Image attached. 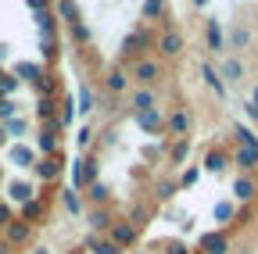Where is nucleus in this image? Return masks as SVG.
I'll use <instances>...</instances> for the list:
<instances>
[{
	"mask_svg": "<svg viewBox=\"0 0 258 254\" xmlns=\"http://www.w3.org/2000/svg\"><path fill=\"white\" fill-rule=\"evenodd\" d=\"M11 222H15V218H11V208L0 201V226H11Z\"/></svg>",
	"mask_w": 258,
	"mask_h": 254,
	"instance_id": "nucleus-41",
	"label": "nucleus"
},
{
	"mask_svg": "<svg viewBox=\"0 0 258 254\" xmlns=\"http://www.w3.org/2000/svg\"><path fill=\"white\" fill-rule=\"evenodd\" d=\"M244 108H247V115H251V118H258V108H254V104H251V101H247V104H244Z\"/></svg>",
	"mask_w": 258,
	"mask_h": 254,
	"instance_id": "nucleus-49",
	"label": "nucleus"
},
{
	"mask_svg": "<svg viewBox=\"0 0 258 254\" xmlns=\"http://www.w3.org/2000/svg\"><path fill=\"white\" fill-rule=\"evenodd\" d=\"M169 254H190V250H186L183 243H172V247H169Z\"/></svg>",
	"mask_w": 258,
	"mask_h": 254,
	"instance_id": "nucleus-48",
	"label": "nucleus"
},
{
	"mask_svg": "<svg viewBox=\"0 0 258 254\" xmlns=\"http://www.w3.org/2000/svg\"><path fill=\"white\" fill-rule=\"evenodd\" d=\"M86 247H90L93 254H118V243H111V236H108V240H101V236H86Z\"/></svg>",
	"mask_w": 258,
	"mask_h": 254,
	"instance_id": "nucleus-14",
	"label": "nucleus"
},
{
	"mask_svg": "<svg viewBox=\"0 0 258 254\" xmlns=\"http://www.w3.org/2000/svg\"><path fill=\"white\" fill-rule=\"evenodd\" d=\"M25 240H29V222L15 218L11 226H8V243H25Z\"/></svg>",
	"mask_w": 258,
	"mask_h": 254,
	"instance_id": "nucleus-13",
	"label": "nucleus"
},
{
	"mask_svg": "<svg viewBox=\"0 0 258 254\" xmlns=\"http://www.w3.org/2000/svg\"><path fill=\"white\" fill-rule=\"evenodd\" d=\"M133 240H137V226H133V222H111V243L129 247Z\"/></svg>",
	"mask_w": 258,
	"mask_h": 254,
	"instance_id": "nucleus-2",
	"label": "nucleus"
},
{
	"mask_svg": "<svg viewBox=\"0 0 258 254\" xmlns=\"http://www.w3.org/2000/svg\"><path fill=\"white\" fill-rule=\"evenodd\" d=\"M57 172H61V161H57L54 154L47 157V161H40V165H36V176H40V179H57Z\"/></svg>",
	"mask_w": 258,
	"mask_h": 254,
	"instance_id": "nucleus-19",
	"label": "nucleus"
},
{
	"mask_svg": "<svg viewBox=\"0 0 258 254\" xmlns=\"http://www.w3.org/2000/svg\"><path fill=\"white\" fill-rule=\"evenodd\" d=\"M247 40H251L247 29H233V36H230V43H233V47H247Z\"/></svg>",
	"mask_w": 258,
	"mask_h": 254,
	"instance_id": "nucleus-37",
	"label": "nucleus"
},
{
	"mask_svg": "<svg viewBox=\"0 0 258 254\" xmlns=\"http://www.w3.org/2000/svg\"><path fill=\"white\" fill-rule=\"evenodd\" d=\"M43 201H29V204H22V222H29V226H32V222H40L43 218Z\"/></svg>",
	"mask_w": 258,
	"mask_h": 254,
	"instance_id": "nucleus-15",
	"label": "nucleus"
},
{
	"mask_svg": "<svg viewBox=\"0 0 258 254\" xmlns=\"http://www.w3.org/2000/svg\"><path fill=\"white\" fill-rule=\"evenodd\" d=\"M90 136H93V133H90V125H83L79 136H76V143H79V147H86V143H90Z\"/></svg>",
	"mask_w": 258,
	"mask_h": 254,
	"instance_id": "nucleus-43",
	"label": "nucleus"
},
{
	"mask_svg": "<svg viewBox=\"0 0 258 254\" xmlns=\"http://www.w3.org/2000/svg\"><path fill=\"white\" fill-rule=\"evenodd\" d=\"M0 90L11 93V90H15V79H11V75H0Z\"/></svg>",
	"mask_w": 258,
	"mask_h": 254,
	"instance_id": "nucleus-46",
	"label": "nucleus"
},
{
	"mask_svg": "<svg viewBox=\"0 0 258 254\" xmlns=\"http://www.w3.org/2000/svg\"><path fill=\"white\" fill-rule=\"evenodd\" d=\"M233 165H237V168H244V172H254V168H258V150L237 147V154H233Z\"/></svg>",
	"mask_w": 258,
	"mask_h": 254,
	"instance_id": "nucleus-9",
	"label": "nucleus"
},
{
	"mask_svg": "<svg viewBox=\"0 0 258 254\" xmlns=\"http://www.w3.org/2000/svg\"><path fill=\"white\" fill-rule=\"evenodd\" d=\"M72 254H86V250H72Z\"/></svg>",
	"mask_w": 258,
	"mask_h": 254,
	"instance_id": "nucleus-54",
	"label": "nucleus"
},
{
	"mask_svg": "<svg viewBox=\"0 0 258 254\" xmlns=\"http://www.w3.org/2000/svg\"><path fill=\"white\" fill-rule=\"evenodd\" d=\"M69 29H72V40H76V43H90V29H86L83 22H76V25H69Z\"/></svg>",
	"mask_w": 258,
	"mask_h": 254,
	"instance_id": "nucleus-34",
	"label": "nucleus"
},
{
	"mask_svg": "<svg viewBox=\"0 0 258 254\" xmlns=\"http://www.w3.org/2000/svg\"><path fill=\"white\" fill-rule=\"evenodd\" d=\"M125 86H129V79H125L118 68H115V72H108V90H111V93H122Z\"/></svg>",
	"mask_w": 258,
	"mask_h": 254,
	"instance_id": "nucleus-27",
	"label": "nucleus"
},
{
	"mask_svg": "<svg viewBox=\"0 0 258 254\" xmlns=\"http://www.w3.org/2000/svg\"><path fill=\"white\" fill-rule=\"evenodd\" d=\"M36 254H50V250H47V247H36Z\"/></svg>",
	"mask_w": 258,
	"mask_h": 254,
	"instance_id": "nucleus-51",
	"label": "nucleus"
},
{
	"mask_svg": "<svg viewBox=\"0 0 258 254\" xmlns=\"http://www.w3.org/2000/svg\"><path fill=\"white\" fill-rule=\"evenodd\" d=\"M133 75H137V82H144V86H147V82H154V79L161 75V68L154 65V61H147V57H140V61H137V65H133Z\"/></svg>",
	"mask_w": 258,
	"mask_h": 254,
	"instance_id": "nucleus-5",
	"label": "nucleus"
},
{
	"mask_svg": "<svg viewBox=\"0 0 258 254\" xmlns=\"http://www.w3.org/2000/svg\"><path fill=\"white\" fill-rule=\"evenodd\" d=\"M165 125H169L176 136H186V133H190V115H186V111H172Z\"/></svg>",
	"mask_w": 258,
	"mask_h": 254,
	"instance_id": "nucleus-11",
	"label": "nucleus"
},
{
	"mask_svg": "<svg viewBox=\"0 0 258 254\" xmlns=\"http://www.w3.org/2000/svg\"><path fill=\"white\" fill-rule=\"evenodd\" d=\"M61 201H64V208H69V215H79V211H83V204H79V194H76V190H64Z\"/></svg>",
	"mask_w": 258,
	"mask_h": 254,
	"instance_id": "nucleus-26",
	"label": "nucleus"
},
{
	"mask_svg": "<svg viewBox=\"0 0 258 254\" xmlns=\"http://www.w3.org/2000/svg\"><path fill=\"white\" fill-rule=\"evenodd\" d=\"M222 165H226V157H222V154H219V150H212V154H208V157H205V168H208V172H219V168H222Z\"/></svg>",
	"mask_w": 258,
	"mask_h": 254,
	"instance_id": "nucleus-33",
	"label": "nucleus"
},
{
	"mask_svg": "<svg viewBox=\"0 0 258 254\" xmlns=\"http://www.w3.org/2000/svg\"><path fill=\"white\" fill-rule=\"evenodd\" d=\"M133 108H137V115H140V111H151V108H154V93H151V90H137V93H133Z\"/></svg>",
	"mask_w": 258,
	"mask_h": 254,
	"instance_id": "nucleus-22",
	"label": "nucleus"
},
{
	"mask_svg": "<svg viewBox=\"0 0 258 254\" xmlns=\"http://www.w3.org/2000/svg\"><path fill=\"white\" fill-rule=\"evenodd\" d=\"M90 197H93L97 204H104V201H108V186H104V183H93V186H90Z\"/></svg>",
	"mask_w": 258,
	"mask_h": 254,
	"instance_id": "nucleus-36",
	"label": "nucleus"
},
{
	"mask_svg": "<svg viewBox=\"0 0 258 254\" xmlns=\"http://www.w3.org/2000/svg\"><path fill=\"white\" fill-rule=\"evenodd\" d=\"M76 104H79L76 111H93V90L90 86H79V101Z\"/></svg>",
	"mask_w": 258,
	"mask_h": 254,
	"instance_id": "nucleus-29",
	"label": "nucleus"
},
{
	"mask_svg": "<svg viewBox=\"0 0 258 254\" xmlns=\"http://www.w3.org/2000/svg\"><path fill=\"white\" fill-rule=\"evenodd\" d=\"M90 229H93V233L111 229V218H108V211H101V208H97V211H90Z\"/></svg>",
	"mask_w": 258,
	"mask_h": 254,
	"instance_id": "nucleus-23",
	"label": "nucleus"
},
{
	"mask_svg": "<svg viewBox=\"0 0 258 254\" xmlns=\"http://www.w3.org/2000/svg\"><path fill=\"white\" fill-rule=\"evenodd\" d=\"M29 8L40 15V11H47V8H50V0H29Z\"/></svg>",
	"mask_w": 258,
	"mask_h": 254,
	"instance_id": "nucleus-45",
	"label": "nucleus"
},
{
	"mask_svg": "<svg viewBox=\"0 0 258 254\" xmlns=\"http://www.w3.org/2000/svg\"><path fill=\"white\" fill-rule=\"evenodd\" d=\"M72 183H76V190L97 183V161H93V157H79V161L72 165Z\"/></svg>",
	"mask_w": 258,
	"mask_h": 254,
	"instance_id": "nucleus-1",
	"label": "nucleus"
},
{
	"mask_svg": "<svg viewBox=\"0 0 258 254\" xmlns=\"http://www.w3.org/2000/svg\"><path fill=\"white\" fill-rule=\"evenodd\" d=\"M11 161H15V165H22V168H25V165H32V150H29V147H22V143H18V147H11Z\"/></svg>",
	"mask_w": 258,
	"mask_h": 254,
	"instance_id": "nucleus-25",
	"label": "nucleus"
},
{
	"mask_svg": "<svg viewBox=\"0 0 258 254\" xmlns=\"http://www.w3.org/2000/svg\"><path fill=\"white\" fill-rule=\"evenodd\" d=\"M201 79L212 86V93H215V97H226V82H222V75H219L212 65H201Z\"/></svg>",
	"mask_w": 258,
	"mask_h": 254,
	"instance_id": "nucleus-10",
	"label": "nucleus"
},
{
	"mask_svg": "<svg viewBox=\"0 0 258 254\" xmlns=\"http://www.w3.org/2000/svg\"><path fill=\"white\" fill-rule=\"evenodd\" d=\"M18 75H25V79H36V82H43V68H40V65H18Z\"/></svg>",
	"mask_w": 258,
	"mask_h": 254,
	"instance_id": "nucleus-30",
	"label": "nucleus"
},
{
	"mask_svg": "<svg viewBox=\"0 0 258 254\" xmlns=\"http://www.w3.org/2000/svg\"><path fill=\"white\" fill-rule=\"evenodd\" d=\"M40 118H47V122H57V118H54V104H50V101H40Z\"/></svg>",
	"mask_w": 258,
	"mask_h": 254,
	"instance_id": "nucleus-39",
	"label": "nucleus"
},
{
	"mask_svg": "<svg viewBox=\"0 0 258 254\" xmlns=\"http://www.w3.org/2000/svg\"><path fill=\"white\" fill-rule=\"evenodd\" d=\"M8 194H11V201H18V204H29V201H32V186H29V183H11Z\"/></svg>",
	"mask_w": 258,
	"mask_h": 254,
	"instance_id": "nucleus-21",
	"label": "nucleus"
},
{
	"mask_svg": "<svg viewBox=\"0 0 258 254\" xmlns=\"http://www.w3.org/2000/svg\"><path fill=\"white\" fill-rule=\"evenodd\" d=\"M194 4H198V8H205V4H208V0H194Z\"/></svg>",
	"mask_w": 258,
	"mask_h": 254,
	"instance_id": "nucleus-52",
	"label": "nucleus"
},
{
	"mask_svg": "<svg viewBox=\"0 0 258 254\" xmlns=\"http://www.w3.org/2000/svg\"><path fill=\"white\" fill-rule=\"evenodd\" d=\"M144 47H151V33H147V29H140V33L129 36V40L122 43V54H125V57H133V54H140Z\"/></svg>",
	"mask_w": 258,
	"mask_h": 254,
	"instance_id": "nucleus-7",
	"label": "nucleus"
},
{
	"mask_svg": "<svg viewBox=\"0 0 258 254\" xmlns=\"http://www.w3.org/2000/svg\"><path fill=\"white\" fill-rule=\"evenodd\" d=\"M215 218H219V222H230V218H233V204H230V201L215 204Z\"/></svg>",
	"mask_w": 258,
	"mask_h": 254,
	"instance_id": "nucleus-35",
	"label": "nucleus"
},
{
	"mask_svg": "<svg viewBox=\"0 0 258 254\" xmlns=\"http://www.w3.org/2000/svg\"><path fill=\"white\" fill-rule=\"evenodd\" d=\"M233 197H237V201H251V197H254V183H251L247 176L233 179Z\"/></svg>",
	"mask_w": 258,
	"mask_h": 254,
	"instance_id": "nucleus-16",
	"label": "nucleus"
},
{
	"mask_svg": "<svg viewBox=\"0 0 258 254\" xmlns=\"http://www.w3.org/2000/svg\"><path fill=\"white\" fill-rule=\"evenodd\" d=\"M72 115H76V101H64V104H61V115H57V125H69Z\"/></svg>",
	"mask_w": 258,
	"mask_h": 254,
	"instance_id": "nucleus-32",
	"label": "nucleus"
},
{
	"mask_svg": "<svg viewBox=\"0 0 258 254\" xmlns=\"http://www.w3.org/2000/svg\"><path fill=\"white\" fill-rule=\"evenodd\" d=\"M251 104H254V108H258V86H254V90H251Z\"/></svg>",
	"mask_w": 258,
	"mask_h": 254,
	"instance_id": "nucleus-50",
	"label": "nucleus"
},
{
	"mask_svg": "<svg viewBox=\"0 0 258 254\" xmlns=\"http://www.w3.org/2000/svg\"><path fill=\"white\" fill-rule=\"evenodd\" d=\"M186 154H190V143L179 140V143L172 147V165H183V161H186Z\"/></svg>",
	"mask_w": 258,
	"mask_h": 254,
	"instance_id": "nucleus-31",
	"label": "nucleus"
},
{
	"mask_svg": "<svg viewBox=\"0 0 258 254\" xmlns=\"http://www.w3.org/2000/svg\"><path fill=\"white\" fill-rule=\"evenodd\" d=\"M36 22H40V33L54 40V15H50V11H40V15H36Z\"/></svg>",
	"mask_w": 258,
	"mask_h": 254,
	"instance_id": "nucleus-28",
	"label": "nucleus"
},
{
	"mask_svg": "<svg viewBox=\"0 0 258 254\" xmlns=\"http://www.w3.org/2000/svg\"><path fill=\"white\" fill-rule=\"evenodd\" d=\"M8 133L11 136H25V118H11L8 122Z\"/></svg>",
	"mask_w": 258,
	"mask_h": 254,
	"instance_id": "nucleus-38",
	"label": "nucleus"
},
{
	"mask_svg": "<svg viewBox=\"0 0 258 254\" xmlns=\"http://www.w3.org/2000/svg\"><path fill=\"white\" fill-rule=\"evenodd\" d=\"M158 50L165 54V57H176V54L183 50V36L176 33V29H165V36L158 40Z\"/></svg>",
	"mask_w": 258,
	"mask_h": 254,
	"instance_id": "nucleus-4",
	"label": "nucleus"
},
{
	"mask_svg": "<svg viewBox=\"0 0 258 254\" xmlns=\"http://www.w3.org/2000/svg\"><path fill=\"white\" fill-rule=\"evenodd\" d=\"M165 15V0H144V18H161Z\"/></svg>",
	"mask_w": 258,
	"mask_h": 254,
	"instance_id": "nucleus-24",
	"label": "nucleus"
},
{
	"mask_svg": "<svg viewBox=\"0 0 258 254\" xmlns=\"http://www.w3.org/2000/svg\"><path fill=\"white\" fill-rule=\"evenodd\" d=\"M0 75H4V72H0Z\"/></svg>",
	"mask_w": 258,
	"mask_h": 254,
	"instance_id": "nucleus-55",
	"label": "nucleus"
},
{
	"mask_svg": "<svg viewBox=\"0 0 258 254\" xmlns=\"http://www.w3.org/2000/svg\"><path fill=\"white\" fill-rule=\"evenodd\" d=\"M219 75H222V82H237V79L244 75V65L230 57V61H222V72H219Z\"/></svg>",
	"mask_w": 258,
	"mask_h": 254,
	"instance_id": "nucleus-18",
	"label": "nucleus"
},
{
	"mask_svg": "<svg viewBox=\"0 0 258 254\" xmlns=\"http://www.w3.org/2000/svg\"><path fill=\"white\" fill-rule=\"evenodd\" d=\"M226 247H230L226 233H205V236H201V250H205V254H226Z\"/></svg>",
	"mask_w": 258,
	"mask_h": 254,
	"instance_id": "nucleus-6",
	"label": "nucleus"
},
{
	"mask_svg": "<svg viewBox=\"0 0 258 254\" xmlns=\"http://www.w3.org/2000/svg\"><path fill=\"white\" fill-rule=\"evenodd\" d=\"M57 133H61V125H57V122H50V125H47V129L40 133V140H36V147H40L43 154H54V150H57Z\"/></svg>",
	"mask_w": 258,
	"mask_h": 254,
	"instance_id": "nucleus-8",
	"label": "nucleus"
},
{
	"mask_svg": "<svg viewBox=\"0 0 258 254\" xmlns=\"http://www.w3.org/2000/svg\"><path fill=\"white\" fill-rule=\"evenodd\" d=\"M54 54H57V47H54V40H50V36H43V57L50 61Z\"/></svg>",
	"mask_w": 258,
	"mask_h": 254,
	"instance_id": "nucleus-42",
	"label": "nucleus"
},
{
	"mask_svg": "<svg viewBox=\"0 0 258 254\" xmlns=\"http://www.w3.org/2000/svg\"><path fill=\"white\" fill-rule=\"evenodd\" d=\"M233 136H237V143H240V147H247V150H258V136L247 129L244 122H237V125H233Z\"/></svg>",
	"mask_w": 258,
	"mask_h": 254,
	"instance_id": "nucleus-12",
	"label": "nucleus"
},
{
	"mask_svg": "<svg viewBox=\"0 0 258 254\" xmlns=\"http://www.w3.org/2000/svg\"><path fill=\"white\" fill-rule=\"evenodd\" d=\"M57 15L69 22V25H76V22H79V8H76V0H57Z\"/></svg>",
	"mask_w": 258,
	"mask_h": 254,
	"instance_id": "nucleus-20",
	"label": "nucleus"
},
{
	"mask_svg": "<svg viewBox=\"0 0 258 254\" xmlns=\"http://www.w3.org/2000/svg\"><path fill=\"white\" fill-rule=\"evenodd\" d=\"M137 125H140L144 133H161V129H165V118L158 115V108H151V111H140L137 115Z\"/></svg>",
	"mask_w": 258,
	"mask_h": 254,
	"instance_id": "nucleus-3",
	"label": "nucleus"
},
{
	"mask_svg": "<svg viewBox=\"0 0 258 254\" xmlns=\"http://www.w3.org/2000/svg\"><path fill=\"white\" fill-rule=\"evenodd\" d=\"M205 40H208V47L212 50H222V29H219V22L212 18V22H205Z\"/></svg>",
	"mask_w": 258,
	"mask_h": 254,
	"instance_id": "nucleus-17",
	"label": "nucleus"
},
{
	"mask_svg": "<svg viewBox=\"0 0 258 254\" xmlns=\"http://www.w3.org/2000/svg\"><path fill=\"white\" fill-rule=\"evenodd\" d=\"M4 140H8V136H4V129H0V147H4Z\"/></svg>",
	"mask_w": 258,
	"mask_h": 254,
	"instance_id": "nucleus-53",
	"label": "nucleus"
},
{
	"mask_svg": "<svg viewBox=\"0 0 258 254\" xmlns=\"http://www.w3.org/2000/svg\"><path fill=\"white\" fill-rule=\"evenodd\" d=\"M158 194H161V197H172V194H176V186H172V183H161V186H158Z\"/></svg>",
	"mask_w": 258,
	"mask_h": 254,
	"instance_id": "nucleus-47",
	"label": "nucleus"
},
{
	"mask_svg": "<svg viewBox=\"0 0 258 254\" xmlns=\"http://www.w3.org/2000/svg\"><path fill=\"white\" fill-rule=\"evenodd\" d=\"M15 115V104L11 101H0V118H11Z\"/></svg>",
	"mask_w": 258,
	"mask_h": 254,
	"instance_id": "nucleus-44",
	"label": "nucleus"
},
{
	"mask_svg": "<svg viewBox=\"0 0 258 254\" xmlns=\"http://www.w3.org/2000/svg\"><path fill=\"white\" fill-rule=\"evenodd\" d=\"M194 183H198V168H186L183 179H179V186H194Z\"/></svg>",
	"mask_w": 258,
	"mask_h": 254,
	"instance_id": "nucleus-40",
	"label": "nucleus"
}]
</instances>
